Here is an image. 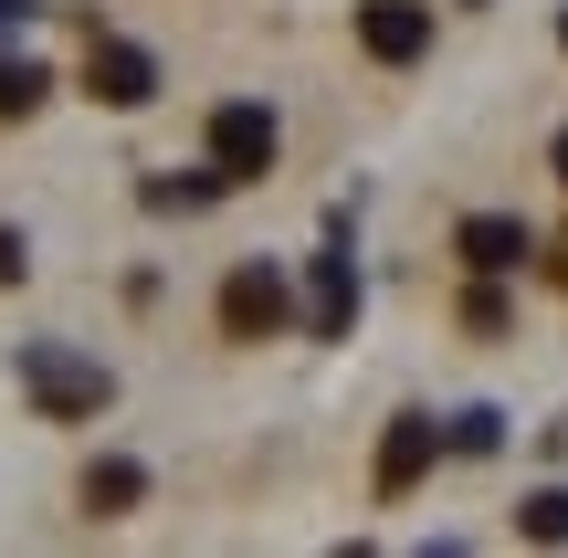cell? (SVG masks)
Segmentation results:
<instances>
[{"mask_svg": "<svg viewBox=\"0 0 568 558\" xmlns=\"http://www.w3.org/2000/svg\"><path fill=\"white\" fill-rule=\"evenodd\" d=\"M11 369H21V400H32L42 422H95L105 400H116V369H95V358L53 348V337H32V348L11 358Z\"/></svg>", "mask_w": 568, "mask_h": 558, "instance_id": "obj_1", "label": "cell"}, {"mask_svg": "<svg viewBox=\"0 0 568 558\" xmlns=\"http://www.w3.org/2000/svg\"><path fill=\"white\" fill-rule=\"evenodd\" d=\"M222 337H243V348H264V337H295V285H284V264H232L222 274Z\"/></svg>", "mask_w": 568, "mask_h": 558, "instance_id": "obj_2", "label": "cell"}, {"mask_svg": "<svg viewBox=\"0 0 568 558\" xmlns=\"http://www.w3.org/2000/svg\"><path fill=\"white\" fill-rule=\"evenodd\" d=\"M159 84H169V74H159V53H148V42H126V32H105V21H84V95H95V105L138 116Z\"/></svg>", "mask_w": 568, "mask_h": 558, "instance_id": "obj_3", "label": "cell"}, {"mask_svg": "<svg viewBox=\"0 0 568 558\" xmlns=\"http://www.w3.org/2000/svg\"><path fill=\"white\" fill-rule=\"evenodd\" d=\"M274 159H284V126H274V105H253V95L211 105V169H222V190H253Z\"/></svg>", "mask_w": 568, "mask_h": 558, "instance_id": "obj_4", "label": "cell"}, {"mask_svg": "<svg viewBox=\"0 0 568 558\" xmlns=\"http://www.w3.org/2000/svg\"><path fill=\"white\" fill-rule=\"evenodd\" d=\"M432 464H443V422H432V412H389L379 464H368V496H379V506H400L410 485L432 475Z\"/></svg>", "mask_w": 568, "mask_h": 558, "instance_id": "obj_5", "label": "cell"}, {"mask_svg": "<svg viewBox=\"0 0 568 558\" xmlns=\"http://www.w3.org/2000/svg\"><path fill=\"white\" fill-rule=\"evenodd\" d=\"M358 53L368 63H422L432 53V0H358Z\"/></svg>", "mask_w": 568, "mask_h": 558, "instance_id": "obj_6", "label": "cell"}, {"mask_svg": "<svg viewBox=\"0 0 568 558\" xmlns=\"http://www.w3.org/2000/svg\"><path fill=\"white\" fill-rule=\"evenodd\" d=\"M453 253H464V274H527L537 232L516 222V211H464V222H453Z\"/></svg>", "mask_w": 568, "mask_h": 558, "instance_id": "obj_7", "label": "cell"}, {"mask_svg": "<svg viewBox=\"0 0 568 558\" xmlns=\"http://www.w3.org/2000/svg\"><path fill=\"white\" fill-rule=\"evenodd\" d=\"M295 327H305V337H347V327H358V264H347V232H337V253H316Z\"/></svg>", "mask_w": 568, "mask_h": 558, "instance_id": "obj_8", "label": "cell"}, {"mask_svg": "<svg viewBox=\"0 0 568 558\" xmlns=\"http://www.w3.org/2000/svg\"><path fill=\"white\" fill-rule=\"evenodd\" d=\"M148 506V464L138 454H95L84 464V517H138Z\"/></svg>", "mask_w": 568, "mask_h": 558, "instance_id": "obj_9", "label": "cell"}, {"mask_svg": "<svg viewBox=\"0 0 568 558\" xmlns=\"http://www.w3.org/2000/svg\"><path fill=\"white\" fill-rule=\"evenodd\" d=\"M516 538H527V548H568V485H537V496H516Z\"/></svg>", "mask_w": 568, "mask_h": 558, "instance_id": "obj_10", "label": "cell"}, {"mask_svg": "<svg viewBox=\"0 0 568 558\" xmlns=\"http://www.w3.org/2000/svg\"><path fill=\"white\" fill-rule=\"evenodd\" d=\"M42 95H53V74H42L32 53H0V126H21Z\"/></svg>", "mask_w": 568, "mask_h": 558, "instance_id": "obj_11", "label": "cell"}, {"mask_svg": "<svg viewBox=\"0 0 568 558\" xmlns=\"http://www.w3.org/2000/svg\"><path fill=\"white\" fill-rule=\"evenodd\" d=\"M506 327H516L506 274H474V295H464V337H506Z\"/></svg>", "mask_w": 568, "mask_h": 558, "instance_id": "obj_12", "label": "cell"}, {"mask_svg": "<svg viewBox=\"0 0 568 558\" xmlns=\"http://www.w3.org/2000/svg\"><path fill=\"white\" fill-rule=\"evenodd\" d=\"M222 201V169H201V180H148V211H211Z\"/></svg>", "mask_w": 568, "mask_h": 558, "instance_id": "obj_13", "label": "cell"}, {"mask_svg": "<svg viewBox=\"0 0 568 558\" xmlns=\"http://www.w3.org/2000/svg\"><path fill=\"white\" fill-rule=\"evenodd\" d=\"M495 443H506V412H464L443 433V454H495Z\"/></svg>", "mask_w": 568, "mask_h": 558, "instance_id": "obj_14", "label": "cell"}, {"mask_svg": "<svg viewBox=\"0 0 568 558\" xmlns=\"http://www.w3.org/2000/svg\"><path fill=\"white\" fill-rule=\"evenodd\" d=\"M21 274H32V243H21V232L0 222V285H21Z\"/></svg>", "mask_w": 568, "mask_h": 558, "instance_id": "obj_15", "label": "cell"}, {"mask_svg": "<svg viewBox=\"0 0 568 558\" xmlns=\"http://www.w3.org/2000/svg\"><path fill=\"white\" fill-rule=\"evenodd\" d=\"M0 21H32V0H0Z\"/></svg>", "mask_w": 568, "mask_h": 558, "instance_id": "obj_16", "label": "cell"}, {"mask_svg": "<svg viewBox=\"0 0 568 558\" xmlns=\"http://www.w3.org/2000/svg\"><path fill=\"white\" fill-rule=\"evenodd\" d=\"M548 159H558V180H568V126H558V148H548Z\"/></svg>", "mask_w": 568, "mask_h": 558, "instance_id": "obj_17", "label": "cell"}, {"mask_svg": "<svg viewBox=\"0 0 568 558\" xmlns=\"http://www.w3.org/2000/svg\"><path fill=\"white\" fill-rule=\"evenodd\" d=\"M548 274H558V285H568V243H558V253H548Z\"/></svg>", "mask_w": 568, "mask_h": 558, "instance_id": "obj_18", "label": "cell"}, {"mask_svg": "<svg viewBox=\"0 0 568 558\" xmlns=\"http://www.w3.org/2000/svg\"><path fill=\"white\" fill-rule=\"evenodd\" d=\"M558 53H568V11H558Z\"/></svg>", "mask_w": 568, "mask_h": 558, "instance_id": "obj_19", "label": "cell"}]
</instances>
